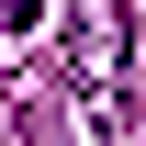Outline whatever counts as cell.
Returning a JSON list of instances; mask_svg holds the SVG:
<instances>
[{
	"label": "cell",
	"mask_w": 146,
	"mask_h": 146,
	"mask_svg": "<svg viewBox=\"0 0 146 146\" xmlns=\"http://www.w3.org/2000/svg\"><path fill=\"white\" fill-rule=\"evenodd\" d=\"M124 68H135V45H124V0H79V23H68V90L90 101V124L112 135L124 124Z\"/></svg>",
	"instance_id": "obj_1"
}]
</instances>
